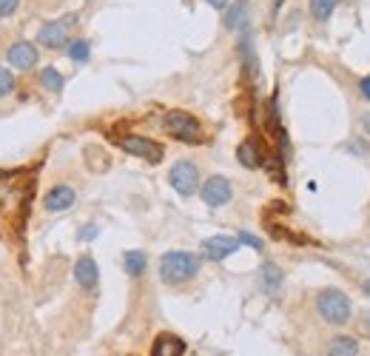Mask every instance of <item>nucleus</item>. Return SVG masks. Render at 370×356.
<instances>
[{
	"label": "nucleus",
	"instance_id": "obj_28",
	"mask_svg": "<svg viewBox=\"0 0 370 356\" xmlns=\"http://www.w3.org/2000/svg\"><path fill=\"white\" fill-rule=\"evenodd\" d=\"M359 126H362V131H364V134H370V111L359 117Z\"/></svg>",
	"mask_w": 370,
	"mask_h": 356
},
{
	"label": "nucleus",
	"instance_id": "obj_2",
	"mask_svg": "<svg viewBox=\"0 0 370 356\" xmlns=\"http://www.w3.org/2000/svg\"><path fill=\"white\" fill-rule=\"evenodd\" d=\"M316 314L328 325H333V328H342V325H348L353 319V302H351V296L345 291L322 288L316 293Z\"/></svg>",
	"mask_w": 370,
	"mask_h": 356
},
{
	"label": "nucleus",
	"instance_id": "obj_8",
	"mask_svg": "<svg viewBox=\"0 0 370 356\" xmlns=\"http://www.w3.org/2000/svg\"><path fill=\"white\" fill-rule=\"evenodd\" d=\"M242 243L236 240V236H228V234H217V236H208V240L202 243V257L211 259V262H223L228 259Z\"/></svg>",
	"mask_w": 370,
	"mask_h": 356
},
{
	"label": "nucleus",
	"instance_id": "obj_5",
	"mask_svg": "<svg viewBox=\"0 0 370 356\" xmlns=\"http://www.w3.org/2000/svg\"><path fill=\"white\" fill-rule=\"evenodd\" d=\"M77 23V15H69L63 20H49L40 26L38 32V43L46 46V49H63L69 46V29Z\"/></svg>",
	"mask_w": 370,
	"mask_h": 356
},
{
	"label": "nucleus",
	"instance_id": "obj_12",
	"mask_svg": "<svg viewBox=\"0 0 370 356\" xmlns=\"http://www.w3.org/2000/svg\"><path fill=\"white\" fill-rule=\"evenodd\" d=\"M257 280H259V288H262L268 296H276V293L282 291L285 274H282V268H280V265L265 262V265H259V274H257Z\"/></svg>",
	"mask_w": 370,
	"mask_h": 356
},
{
	"label": "nucleus",
	"instance_id": "obj_14",
	"mask_svg": "<svg viewBox=\"0 0 370 356\" xmlns=\"http://www.w3.org/2000/svg\"><path fill=\"white\" fill-rule=\"evenodd\" d=\"M236 160H239L245 168H259V165L265 163V154L259 152V143L251 137V140L239 143V148H236Z\"/></svg>",
	"mask_w": 370,
	"mask_h": 356
},
{
	"label": "nucleus",
	"instance_id": "obj_9",
	"mask_svg": "<svg viewBox=\"0 0 370 356\" xmlns=\"http://www.w3.org/2000/svg\"><path fill=\"white\" fill-rule=\"evenodd\" d=\"M6 60H9V66L12 69H20V72H29L35 63H38V49L29 43V40H17V43H12L9 46V51H6Z\"/></svg>",
	"mask_w": 370,
	"mask_h": 356
},
{
	"label": "nucleus",
	"instance_id": "obj_4",
	"mask_svg": "<svg viewBox=\"0 0 370 356\" xmlns=\"http://www.w3.org/2000/svg\"><path fill=\"white\" fill-rule=\"evenodd\" d=\"M168 183L179 197H191L200 188V168L191 160H177L168 171Z\"/></svg>",
	"mask_w": 370,
	"mask_h": 356
},
{
	"label": "nucleus",
	"instance_id": "obj_15",
	"mask_svg": "<svg viewBox=\"0 0 370 356\" xmlns=\"http://www.w3.org/2000/svg\"><path fill=\"white\" fill-rule=\"evenodd\" d=\"M182 353H185V342L174 334H160L151 348V356H182Z\"/></svg>",
	"mask_w": 370,
	"mask_h": 356
},
{
	"label": "nucleus",
	"instance_id": "obj_22",
	"mask_svg": "<svg viewBox=\"0 0 370 356\" xmlns=\"http://www.w3.org/2000/svg\"><path fill=\"white\" fill-rule=\"evenodd\" d=\"M236 240H239V243H245L248 248H254V251H262V248H265V243L259 240V236H254V234H248V231H242V234L236 236Z\"/></svg>",
	"mask_w": 370,
	"mask_h": 356
},
{
	"label": "nucleus",
	"instance_id": "obj_13",
	"mask_svg": "<svg viewBox=\"0 0 370 356\" xmlns=\"http://www.w3.org/2000/svg\"><path fill=\"white\" fill-rule=\"evenodd\" d=\"M248 12H251L248 0H236V3H231L225 9V17H223L225 29H231V32H242L245 23H248Z\"/></svg>",
	"mask_w": 370,
	"mask_h": 356
},
{
	"label": "nucleus",
	"instance_id": "obj_25",
	"mask_svg": "<svg viewBox=\"0 0 370 356\" xmlns=\"http://www.w3.org/2000/svg\"><path fill=\"white\" fill-rule=\"evenodd\" d=\"M359 92H362V97L370 103V74H364V77L359 80Z\"/></svg>",
	"mask_w": 370,
	"mask_h": 356
},
{
	"label": "nucleus",
	"instance_id": "obj_24",
	"mask_svg": "<svg viewBox=\"0 0 370 356\" xmlns=\"http://www.w3.org/2000/svg\"><path fill=\"white\" fill-rule=\"evenodd\" d=\"M17 6H20V0H0V17L15 15V12H17Z\"/></svg>",
	"mask_w": 370,
	"mask_h": 356
},
{
	"label": "nucleus",
	"instance_id": "obj_1",
	"mask_svg": "<svg viewBox=\"0 0 370 356\" xmlns=\"http://www.w3.org/2000/svg\"><path fill=\"white\" fill-rule=\"evenodd\" d=\"M202 268V259L191 251H168L160 257V280L166 285L191 282Z\"/></svg>",
	"mask_w": 370,
	"mask_h": 356
},
{
	"label": "nucleus",
	"instance_id": "obj_16",
	"mask_svg": "<svg viewBox=\"0 0 370 356\" xmlns=\"http://www.w3.org/2000/svg\"><path fill=\"white\" fill-rule=\"evenodd\" d=\"M359 339L353 337H333L325 345V356H359Z\"/></svg>",
	"mask_w": 370,
	"mask_h": 356
},
{
	"label": "nucleus",
	"instance_id": "obj_11",
	"mask_svg": "<svg viewBox=\"0 0 370 356\" xmlns=\"http://www.w3.org/2000/svg\"><path fill=\"white\" fill-rule=\"evenodd\" d=\"M74 200H77V191H74L72 186H54V188H49V194L43 197V205H46V211L60 214V211H69L72 205H74Z\"/></svg>",
	"mask_w": 370,
	"mask_h": 356
},
{
	"label": "nucleus",
	"instance_id": "obj_3",
	"mask_svg": "<svg viewBox=\"0 0 370 356\" xmlns=\"http://www.w3.org/2000/svg\"><path fill=\"white\" fill-rule=\"evenodd\" d=\"M166 131L174 140H179V143H202V126H200V120H197L194 114L179 111V108H174V111L166 114Z\"/></svg>",
	"mask_w": 370,
	"mask_h": 356
},
{
	"label": "nucleus",
	"instance_id": "obj_17",
	"mask_svg": "<svg viewBox=\"0 0 370 356\" xmlns=\"http://www.w3.org/2000/svg\"><path fill=\"white\" fill-rule=\"evenodd\" d=\"M145 265H148V257L143 251H126L122 254V268H126L129 277H143L145 274Z\"/></svg>",
	"mask_w": 370,
	"mask_h": 356
},
{
	"label": "nucleus",
	"instance_id": "obj_23",
	"mask_svg": "<svg viewBox=\"0 0 370 356\" xmlns=\"http://www.w3.org/2000/svg\"><path fill=\"white\" fill-rule=\"evenodd\" d=\"M348 148H351V154H362V157H367V154H370V145H367L364 140H351V143H348Z\"/></svg>",
	"mask_w": 370,
	"mask_h": 356
},
{
	"label": "nucleus",
	"instance_id": "obj_29",
	"mask_svg": "<svg viewBox=\"0 0 370 356\" xmlns=\"http://www.w3.org/2000/svg\"><path fill=\"white\" fill-rule=\"evenodd\" d=\"M362 291H364V293L370 296V280H364V282H362Z\"/></svg>",
	"mask_w": 370,
	"mask_h": 356
},
{
	"label": "nucleus",
	"instance_id": "obj_31",
	"mask_svg": "<svg viewBox=\"0 0 370 356\" xmlns=\"http://www.w3.org/2000/svg\"><path fill=\"white\" fill-rule=\"evenodd\" d=\"M364 322H367V328H370V311H364Z\"/></svg>",
	"mask_w": 370,
	"mask_h": 356
},
{
	"label": "nucleus",
	"instance_id": "obj_20",
	"mask_svg": "<svg viewBox=\"0 0 370 356\" xmlns=\"http://www.w3.org/2000/svg\"><path fill=\"white\" fill-rule=\"evenodd\" d=\"M88 54H91L88 40L77 38V40H72V43H69V57H72L74 63H86V60H88Z\"/></svg>",
	"mask_w": 370,
	"mask_h": 356
},
{
	"label": "nucleus",
	"instance_id": "obj_6",
	"mask_svg": "<svg viewBox=\"0 0 370 356\" xmlns=\"http://www.w3.org/2000/svg\"><path fill=\"white\" fill-rule=\"evenodd\" d=\"M117 145L122 152H129L134 157H143L148 163H160L163 160V145L154 143L148 137H140V134H126V137H117Z\"/></svg>",
	"mask_w": 370,
	"mask_h": 356
},
{
	"label": "nucleus",
	"instance_id": "obj_26",
	"mask_svg": "<svg viewBox=\"0 0 370 356\" xmlns=\"http://www.w3.org/2000/svg\"><path fill=\"white\" fill-rule=\"evenodd\" d=\"M97 234H100V228H97V225H86V228L80 231V240H95Z\"/></svg>",
	"mask_w": 370,
	"mask_h": 356
},
{
	"label": "nucleus",
	"instance_id": "obj_18",
	"mask_svg": "<svg viewBox=\"0 0 370 356\" xmlns=\"http://www.w3.org/2000/svg\"><path fill=\"white\" fill-rule=\"evenodd\" d=\"M307 3H311V15H314V20L328 23L330 15L336 12V6L342 3V0H307Z\"/></svg>",
	"mask_w": 370,
	"mask_h": 356
},
{
	"label": "nucleus",
	"instance_id": "obj_10",
	"mask_svg": "<svg viewBox=\"0 0 370 356\" xmlns=\"http://www.w3.org/2000/svg\"><path fill=\"white\" fill-rule=\"evenodd\" d=\"M74 280H77V285L83 288V291H97V285H100V268H97V262L91 259L88 254L86 257H80L77 262H74Z\"/></svg>",
	"mask_w": 370,
	"mask_h": 356
},
{
	"label": "nucleus",
	"instance_id": "obj_19",
	"mask_svg": "<svg viewBox=\"0 0 370 356\" xmlns=\"http://www.w3.org/2000/svg\"><path fill=\"white\" fill-rule=\"evenodd\" d=\"M40 83H43V88L46 92H63V83H66V77L60 74L54 66H46V69H40Z\"/></svg>",
	"mask_w": 370,
	"mask_h": 356
},
{
	"label": "nucleus",
	"instance_id": "obj_30",
	"mask_svg": "<svg viewBox=\"0 0 370 356\" xmlns=\"http://www.w3.org/2000/svg\"><path fill=\"white\" fill-rule=\"evenodd\" d=\"M282 3H285V0H276V3H273V9H276V12H280V9H282Z\"/></svg>",
	"mask_w": 370,
	"mask_h": 356
},
{
	"label": "nucleus",
	"instance_id": "obj_7",
	"mask_svg": "<svg viewBox=\"0 0 370 356\" xmlns=\"http://www.w3.org/2000/svg\"><path fill=\"white\" fill-rule=\"evenodd\" d=\"M200 197H202V202L208 205V209H223V205H228L231 197H234L231 180H225V177H220V174L208 177V180L202 183V188H200Z\"/></svg>",
	"mask_w": 370,
	"mask_h": 356
},
{
	"label": "nucleus",
	"instance_id": "obj_21",
	"mask_svg": "<svg viewBox=\"0 0 370 356\" xmlns=\"http://www.w3.org/2000/svg\"><path fill=\"white\" fill-rule=\"evenodd\" d=\"M12 92H15V74H12L9 69L0 66V97H6V95H12Z\"/></svg>",
	"mask_w": 370,
	"mask_h": 356
},
{
	"label": "nucleus",
	"instance_id": "obj_27",
	"mask_svg": "<svg viewBox=\"0 0 370 356\" xmlns=\"http://www.w3.org/2000/svg\"><path fill=\"white\" fill-rule=\"evenodd\" d=\"M205 3H208V6H214L217 12H225V9H228V0H205Z\"/></svg>",
	"mask_w": 370,
	"mask_h": 356
}]
</instances>
